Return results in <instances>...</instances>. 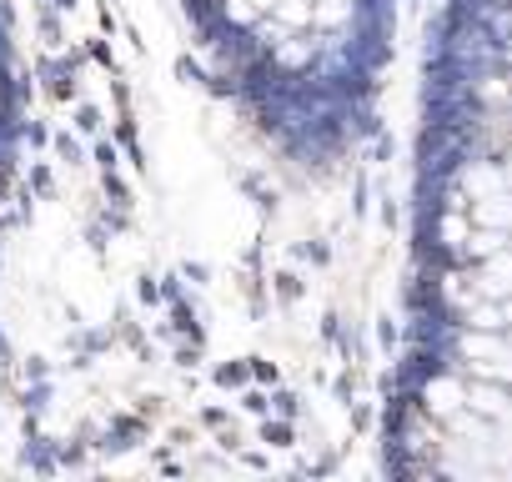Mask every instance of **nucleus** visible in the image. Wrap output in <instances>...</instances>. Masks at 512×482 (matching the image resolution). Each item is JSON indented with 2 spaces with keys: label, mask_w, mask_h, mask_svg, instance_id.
Returning a JSON list of instances; mask_svg holds the SVG:
<instances>
[{
  "label": "nucleus",
  "mask_w": 512,
  "mask_h": 482,
  "mask_svg": "<svg viewBox=\"0 0 512 482\" xmlns=\"http://www.w3.org/2000/svg\"><path fill=\"white\" fill-rule=\"evenodd\" d=\"M387 472L512 482V0H437L422 51Z\"/></svg>",
  "instance_id": "f257e3e1"
},
{
  "label": "nucleus",
  "mask_w": 512,
  "mask_h": 482,
  "mask_svg": "<svg viewBox=\"0 0 512 482\" xmlns=\"http://www.w3.org/2000/svg\"><path fill=\"white\" fill-rule=\"evenodd\" d=\"M16 151H21V71H16L11 0H0V236H6V206H11Z\"/></svg>",
  "instance_id": "7ed1b4c3"
},
{
  "label": "nucleus",
  "mask_w": 512,
  "mask_h": 482,
  "mask_svg": "<svg viewBox=\"0 0 512 482\" xmlns=\"http://www.w3.org/2000/svg\"><path fill=\"white\" fill-rule=\"evenodd\" d=\"M221 101L302 171L342 166L377 126L402 0H181Z\"/></svg>",
  "instance_id": "f03ea898"
}]
</instances>
